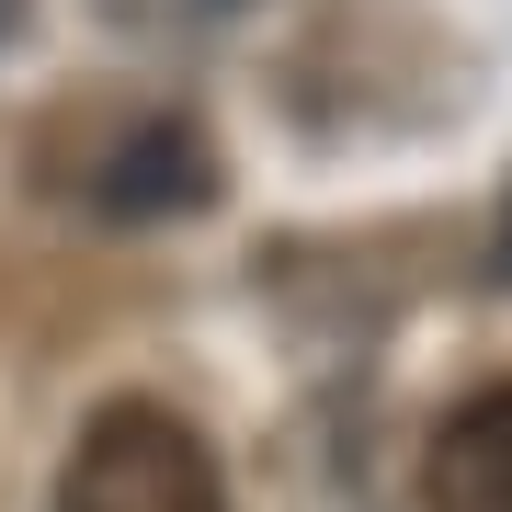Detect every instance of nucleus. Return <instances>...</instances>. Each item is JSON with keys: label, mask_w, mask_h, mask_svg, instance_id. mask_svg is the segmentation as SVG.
I'll list each match as a JSON object with an SVG mask.
<instances>
[{"label": "nucleus", "mask_w": 512, "mask_h": 512, "mask_svg": "<svg viewBox=\"0 0 512 512\" xmlns=\"http://www.w3.org/2000/svg\"><path fill=\"white\" fill-rule=\"evenodd\" d=\"M57 512H228V467L183 410L103 399L57 467Z\"/></svg>", "instance_id": "obj_1"}, {"label": "nucleus", "mask_w": 512, "mask_h": 512, "mask_svg": "<svg viewBox=\"0 0 512 512\" xmlns=\"http://www.w3.org/2000/svg\"><path fill=\"white\" fill-rule=\"evenodd\" d=\"M421 501L433 512H512V376L456 399L421 444Z\"/></svg>", "instance_id": "obj_2"}, {"label": "nucleus", "mask_w": 512, "mask_h": 512, "mask_svg": "<svg viewBox=\"0 0 512 512\" xmlns=\"http://www.w3.org/2000/svg\"><path fill=\"white\" fill-rule=\"evenodd\" d=\"M217 171H205V148L183 114H160V126H137L126 148H114V171H103V205H126V217H148V205H194Z\"/></svg>", "instance_id": "obj_3"}, {"label": "nucleus", "mask_w": 512, "mask_h": 512, "mask_svg": "<svg viewBox=\"0 0 512 512\" xmlns=\"http://www.w3.org/2000/svg\"><path fill=\"white\" fill-rule=\"evenodd\" d=\"M501 274H512V205H501Z\"/></svg>", "instance_id": "obj_4"}, {"label": "nucleus", "mask_w": 512, "mask_h": 512, "mask_svg": "<svg viewBox=\"0 0 512 512\" xmlns=\"http://www.w3.org/2000/svg\"><path fill=\"white\" fill-rule=\"evenodd\" d=\"M12 23H23V0H0V35H12Z\"/></svg>", "instance_id": "obj_5"}]
</instances>
